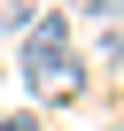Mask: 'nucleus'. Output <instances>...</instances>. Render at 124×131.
Segmentation results:
<instances>
[{"instance_id": "f257e3e1", "label": "nucleus", "mask_w": 124, "mask_h": 131, "mask_svg": "<svg viewBox=\"0 0 124 131\" xmlns=\"http://www.w3.org/2000/svg\"><path fill=\"white\" fill-rule=\"evenodd\" d=\"M23 77H31V93H47V100H78V93H85V70H78V54H70L62 16H39V23L23 31Z\"/></svg>"}, {"instance_id": "f03ea898", "label": "nucleus", "mask_w": 124, "mask_h": 131, "mask_svg": "<svg viewBox=\"0 0 124 131\" xmlns=\"http://www.w3.org/2000/svg\"><path fill=\"white\" fill-rule=\"evenodd\" d=\"M78 16H124V0H70Z\"/></svg>"}, {"instance_id": "7ed1b4c3", "label": "nucleus", "mask_w": 124, "mask_h": 131, "mask_svg": "<svg viewBox=\"0 0 124 131\" xmlns=\"http://www.w3.org/2000/svg\"><path fill=\"white\" fill-rule=\"evenodd\" d=\"M31 16V0H0V23H23Z\"/></svg>"}, {"instance_id": "20e7f679", "label": "nucleus", "mask_w": 124, "mask_h": 131, "mask_svg": "<svg viewBox=\"0 0 124 131\" xmlns=\"http://www.w3.org/2000/svg\"><path fill=\"white\" fill-rule=\"evenodd\" d=\"M0 131H47L39 116H0Z\"/></svg>"}]
</instances>
